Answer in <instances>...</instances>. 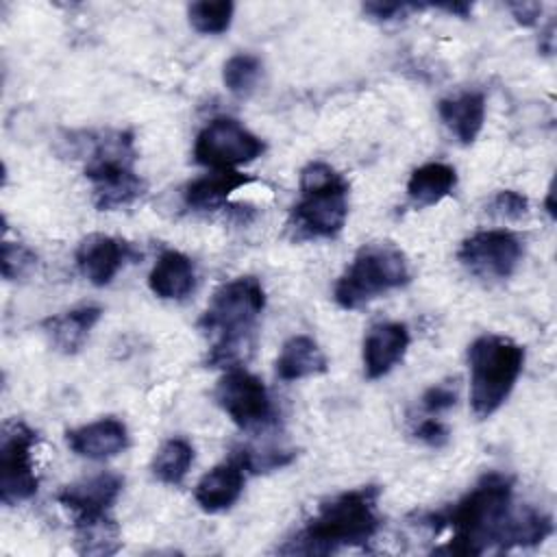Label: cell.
<instances>
[{
    "mask_svg": "<svg viewBox=\"0 0 557 557\" xmlns=\"http://www.w3.org/2000/svg\"><path fill=\"white\" fill-rule=\"evenodd\" d=\"M233 11H235V4L231 0H213V2L200 0V2L189 4L187 17H189V24L194 26V30H198L202 35H220V33L228 30Z\"/></svg>",
    "mask_w": 557,
    "mask_h": 557,
    "instance_id": "cell-26",
    "label": "cell"
},
{
    "mask_svg": "<svg viewBox=\"0 0 557 557\" xmlns=\"http://www.w3.org/2000/svg\"><path fill=\"white\" fill-rule=\"evenodd\" d=\"M74 546L81 555L107 557L120 550V527L111 516L76 520L74 522Z\"/></svg>",
    "mask_w": 557,
    "mask_h": 557,
    "instance_id": "cell-24",
    "label": "cell"
},
{
    "mask_svg": "<svg viewBox=\"0 0 557 557\" xmlns=\"http://www.w3.org/2000/svg\"><path fill=\"white\" fill-rule=\"evenodd\" d=\"M100 315H102L100 307L85 305V307H76L44 320L41 329L54 350L63 355H76L85 346Z\"/></svg>",
    "mask_w": 557,
    "mask_h": 557,
    "instance_id": "cell-18",
    "label": "cell"
},
{
    "mask_svg": "<svg viewBox=\"0 0 557 557\" xmlns=\"http://www.w3.org/2000/svg\"><path fill=\"white\" fill-rule=\"evenodd\" d=\"M409 278L411 270L405 252L389 242H374L357 250L350 265L337 278L333 296L342 309H359L407 285Z\"/></svg>",
    "mask_w": 557,
    "mask_h": 557,
    "instance_id": "cell-7",
    "label": "cell"
},
{
    "mask_svg": "<svg viewBox=\"0 0 557 557\" xmlns=\"http://www.w3.org/2000/svg\"><path fill=\"white\" fill-rule=\"evenodd\" d=\"M553 533V518L531 505L520 509H511L498 542V548H513V546H535L542 544Z\"/></svg>",
    "mask_w": 557,
    "mask_h": 557,
    "instance_id": "cell-23",
    "label": "cell"
},
{
    "mask_svg": "<svg viewBox=\"0 0 557 557\" xmlns=\"http://www.w3.org/2000/svg\"><path fill=\"white\" fill-rule=\"evenodd\" d=\"M265 307V292L255 276H239L220 285L205 313L198 320V329L209 339V366L235 368L255 344V331Z\"/></svg>",
    "mask_w": 557,
    "mask_h": 557,
    "instance_id": "cell-1",
    "label": "cell"
},
{
    "mask_svg": "<svg viewBox=\"0 0 557 557\" xmlns=\"http://www.w3.org/2000/svg\"><path fill=\"white\" fill-rule=\"evenodd\" d=\"M507 7H509V11L513 13L516 22L522 24V26H533V24H537L540 13H542V4H540V2H527V0H522V2H509Z\"/></svg>",
    "mask_w": 557,
    "mask_h": 557,
    "instance_id": "cell-33",
    "label": "cell"
},
{
    "mask_svg": "<svg viewBox=\"0 0 557 557\" xmlns=\"http://www.w3.org/2000/svg\"><path fill=\"white\" fill-rule=\"evenodd\" d=\"M246 472V466L239 461L235 453L226 461L205 472L194 492L200 509L207 513H220L233 507L244 492Z\"/></svg>",
    "mask_w": 557,
    "mask_h": 557,
    "instance_id": "cell-14",
    "label": "cell"
},
{
    "mask_svg": "<svg viewBox=\"0 0 557 557\" xmlns=\"http://www.w3.org/2000/svg\"><path fill=\"white\" fill-rule=\"evenodd\" d=\"M85 176L91 181L94 205L100 211L131 207L146 191V183L135 174V141L128 131H107L89 135Z\"/></svg>",
    "mask_w": 557,
    "mask_h": 557,
    "instance_id": "cell-4",
    "label": "cell"
},
{
    "mask_svg": "<svg viewBox=\"0 0 557 557\" xmlns=\"http://www.w3.org/2000/svg\"><path fill=\"white\" fill-rule=\"evenodd\" d=\"M413 435H416V440H420L422 444H426L431 448H442L450 440V431L437 418L420 420V424L413 429Z\"/></svg>",
    "mask_w": 557,
    "mask_h": 557,
    "instance_id": "cell-32",
    "label": "cell"
},
{
    "mask_svg": "<svg viewBox=\"0 0 557 557\" xmlns=\"http://www.w3.org/2000/svg\"><path fill=\"white\" fill-rule=\"evenodd\" d=\"M194 463V446L183 437H172L161 444L152 459V474L165 485H178Z\"/></svg>",
    "mask_w": 557,
    "mask_h": 557,
    "instance_id": "cell-25",
    "label": "cell"
},
{
    "mask_svg": "<svg viewBox=\"0 0 557 557\" xmlns=\"http://www.w3.org/2000/svg\"><path fill=\"white\" fill-rule=\"evenodd\" d=\"M133 259H137V252L128 242L102 233L87 235L76 248V265L96 287L109 285L124 263Z\"/></svg>",
    "mask_w": 557,
    "mask_h": 557,
    "instance_id": "cell-12",
    "label": "cell"
},
{
    "mask_svg": "<svg viewBox=\"0 0 557 557\" xmlns=\"http://www.w3.org/2000/svg\"><path fill=\"white\" fill-rule=\"evenodd\" d=\"M37 433L22 420L4 422L0 435V500L17 505L37 494L39 479L35 474L33 448Z\"/></svg>",
    "mask_w": 557,
    "mask_h": 557,
    "instance_id": "cell-8",
    "label": "cell"
},
{
    "mask_svg": "<svg viewBox=\"0 0 557 557\" xmlns=\"http://www.w3.org/2000/svg\"><path fill=\"white\" fill-rule=\"evenodd\" d=\"M300 200L287 228L294 239L335 237L348 218V181L329 163L311 161L300 170Z\"/></svg>",
    "mask_w": 557,
    "mask_h": 557,
    "instance_id": "cell-5",
    "label": "cell"
},
{
    "mask_svg": "<svg viewBox=\"0 0 557 557\" xmlns=\"http://www.w3.org/2000/svg\"><path fill=\"white\" fill-rule=\"evenodd\" d=\"M215 403L242 431H261L274 420L272 400L263 381L239 366L226 368L218 381Z\"/></svg>",
    "mask_w": 557,
    "mask_h": 557,
    "instance_id": "cell-10",
    "label": "cell"
},
{
    "mask_svg": "<svg viewBox=\"0 0 557 557\" xmlns=\"http://www.w3.org/2000/svg\"><path fill=\"white\" fill-rule=\"evenodd\" d=\"M524 366V348L496 333L476 337L468 346L470 407L483 420L496 413L511 394Z\"/></svg>",
    "mask_w": 557,
    "mask_h": 557,
    "instance_id": "cell-6",
    "label": "cell"
},
{
    "mask_svg": "<svg viewBox=\"0 0 557 557\" xmlns=\"http://www.w3.org/2000/svg\"><path fill=\"white\" fill-rule=\"evenodd\" d=\"M457 403V385L455 381H442V383H435L431 385L422 398H420V405L426 413L431 416H437L442 411H448L453 405Z\"/></svg>",
    "mask_w": 557,
    "mask_h": 557,
    "instance_id": "cell-29",
    "label": "cell"
},
{
    "mask_svg": "<svg viewBox=\"0 0 557 557\" xmlns=\"http://www.w3.org/2000/svg\"><path fill=\"white\" fill-rule=\"evenodd\" d=\"M148 285L154 296L163 300H183L196 285V270L187 255L178 250H165L150 270Z\"/></svg>",
    "mask_w": 557,
    "mask_h": 557,
    "instance_id": "cell-20",
    "label": "cell"
},
{
    "mask_svg": "<svg viewBox=\"0 0 557 557\" xmlns=\"http://www.w3.org/2000/svg\"><path fill=\"white\" fill-rule=\"evenodd\" d=\"M437 113L459 144L470 146L485 122V96L481 91H463L455 98L437 102Z\"/></svg>",
    "mask_w": 557,
    "mask_h": 557,
    "instance_id": "cell-19",
    "label": "cell"
},
{
    "mask_svg": "<svg viewBox=\"0 0 557 557\" xmlns=\"http://www.w3.org/2000/svg\"><path fill=\"white\" fill-rule=\"evenodd\" d=\"M67 446L85 459L102 461L120 455L128 446L126 424L117 418H102L67 431Z\"/></svg>",
    "mask_w": 557,
    "mask_h": 557,
    "instance_id": "cell-16",
    "label": "cell"
},
{
    "mask_svg": "<svg viewBox=\"0 0 557 557\" xmlns=\"http://www.w3.org/2000/svg\"><path fill=\"white\" fill-rule=\"evenodd\" d=\"M122 485H124V481L120 474L98 472L94 476H87V479L65 485L57 494V500L74 513V522L102 518V516H111L109 511H111L113 503L117 500Z\"/></svg>",
    "mask_w": 557,
    "mask_h": 557,
    "instance_id": "cell-13",
    "label": "cell"
},
{
    "mask_svg": "<svg viewBox=\"0 0 557 557\" xmlns=\"http://www.w3.org/2000/svg\"><path fill=\"white\" fill-rule=\"evenodd\" d=\"M37 265V255L20 244V242H4L2 244V276L7 281L24 278Z\"/></svg>",
    "mask_w": 557,
    "mask_h": 557,
    "instance_id": "cell-28",
    "label": "cell"
},
{
    "mask_svg": "<svg viewBox=\"0 0 557 557\" xmlns=\"http://www.w3.org/2000/svg\"><path fill=\"white\" fill-rule=\"evenodd\" d=\"M265 144L233 117L211 120L196 137L194 159L211 170H235L261 157Z\"/></svg>",
    "mask_w": 557,
    "mask_h": 557,
    "instance_id": "cell-9",
    "label": "cell"
},
{
    "mask_svg": "<svg viewBox=\"0 0 557 557\" xmlns=\"http://www.w3.org/2000/svg\"><path fill=\"white\" fill-rule=\"evenodd\" d=\"M250 183H255V178L237 170H213L211 174L194 178L185 185L183 202L191 211H215L226 205L233 191Z\"/></svg>",
    "mask_w": 557,
    "mask_h": 557,
    "instance_id": "cell-17",
    "label": "cell"
},
{
    "mask_svg": "<svg viewBox=\"0 0 557 557\" xmlns=\"http://www.w3.org/2000/svg\"><path fill=\"white\" fill-rule=\"evenodd\" d=\"M511 496L513 481L500 472H490L455 505L426 516L424 524L450 529V542L442 550L453 555H481L498 546L511 511Z\"/></svg>",
    "mask_w": 557,
    "mask_h": 557,
    "instance_id": "cell-2",
    "label": "cell"
},
{
    "mask_svg": "<svg viewBox=\"0 0 557 557\" xmlns=\"http://www.w3.org/2000/svg\"><path fill=\"white\" fill-rule=\"evenodd\" d=\"M457 185V172L455 168L431 161L420 168H416L407 181V196L413 207H433L442 202Z\"/></svg>",
    "mask_w": 557,
    "mask_h": 557,
    "instance_id": "cell-22",
    "label": "cell"
},
{
    "mask_svg": "<svg viewBox=\"0 0 557 557\" xmlns=\"http://www.w3.org/2000/svg\"><path fill=\"white\" fill-rule=\"evenodd\" d=\"M490 209L494 215L498 218H505V220H520L527 215L529 211V198L520 191H513V189H503L498 191L492 202H490Z\"/></svg>",
    "mask_w": 557,
    "mask_h": 557,
    "instance_id": "cell-30",
    "label": "cell"
},
{
    "mask_svg": "<svg viewBox=\"0 0 557 557\" xmlns=\"http://www.w3.org/2000/svg\"><path fill=\"white\" fill-rule=\"evenodd\" d=\"M409 348V329L403 322H381L363 339V372L368 379L385 376Z\"/></svg>",
    "mask_w": 557,
    "mask_h": 557,
    "instance_id": "cell-15",
    "label": "cell"
},
{
    "mask_svg": "<svg viewBox=\"0 0 557 557\" xmlns=\"http://www.w3.org/2000/svg\"><path fill=\"white\" fill-rule=\"evenodd\" d=\"M522 259V242L518 235L505 228L479 231L470 235L459 248L461 265L479 276L490 281L509 278Z\"/></svg>",
    "mask_w": 557,
    "mask_h": 557,
    "instance_id": "cell-11",
    "label": "cell"
},
{
    "mask_svg": "<svg viewBox=\"0 0 557 557\" xmlns=\"http://www.w3.org/2000/svg\"><path fill=\"white\" fill-rule=\"evenodd\" d=\"M379 496L381 490L376 485H363L322 503L281 553L329 555L346 546L366 544L381 527Z\"/></svg>",
    "mask_w": 557,
    "mask_h": 557,
    "instance_id": "cell-3",
    "label": "cell"
},
{
    "mask_svg": "<svg viewBox=\"0 0 557 557\" xmlns=\"http://www.w3.org/2000/svg\"><path fill=\"white\" fill-rule=\"evenodd\" d=\"M326 370H329L326 355L309 335L289 337L276 357V376L287 383L324 374Z\"/></svg>",
    "mask_w": 557,
    "mask_h": 557,
    "instance_id": "cell-21",
    "label": "cell"
},
{
    "mask_svg": "<svg viewBox=\"0 0 557 557\" xmlns=\"http://www.w3.org/2000/svg\"><path fill=\"white\" fill-rule=\"evenodd\" d=\"M431 7L442 9V11H446V13H453V15H457V17H468L470 11H472V7H470L468 2H446V4H431Z\"/></svg>",
    "mask_w": 557,
    "mask_h": 557,
    "instance_id": "cell-34",
    "label": "cell"
},
{
    "mask_svg": "<svg viewBox=\"0 0 557 557\" xmlns=\"http://www.w3.org/2000/svg\"><path fill=\"white\" fill-rule=\"evenodd\" d=\"M259 76H261V59L250 52L233 54L222 67V81L226 89L237 98L248 96L255 89Z\"/></svg>",
    "mask_w": 557,
    "mask_h": 557,
    "instance_id": "cell-27",
    "label": "cell"
},
{
    "mask_svg": "<svg viewBox=\"0 0 557 557\" xmlns=\"http://www.w3.org/2000/svg\"><path fill=\"white\" fill-rule=\"evenodd\" d=\"M546 211L550 218H555V207H553V187L548 189V196H546Z\"/></svg>",
    "mask_w": 557,
    "mask_h": 557,
    "instance_id": "cell-35",
    "label": "cell"
},
{
    "mask_svg": "<svg viewBox=\"0 0 557 557\" xmlns=\"http://www.w3.org/2000/svg\"><path fill=\"white\" fill-rule=\"evenodd\" d=\"M420 9H426V4H416V2H366L363 4V13H368L372 20H379V22L407 17L409 13Z\"/></svg>",
    "mask_w": 557,
    "mask_h": 557,
    "instance_id": "cell-31",
    "label": "cell"
}]
</instances>
